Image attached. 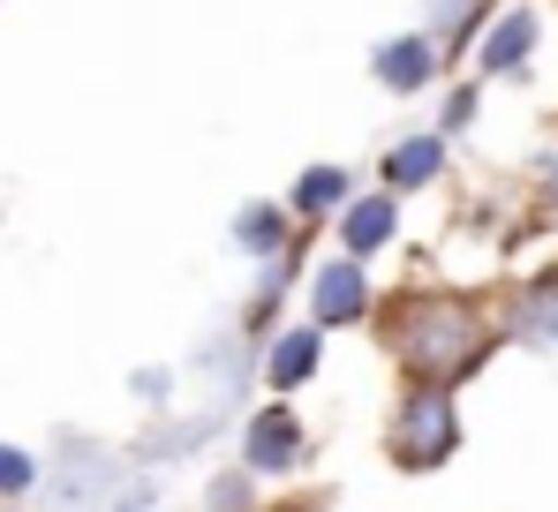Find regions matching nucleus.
<instances>
[{
  "instance_id": "f257e3e1",
  "label": "nucleus",
  "mask_w": 558,
  "mask_h": 512,
  "mask_svg": "<svg viewBox=\"0 0 558 512\" xmlns=\"http://www.w3.org/2000/svg\"><path fill=\"white\" fill-rule=\"evenodd\" d=\"M371 332L400 369V385H446V392H468L506 346L498 294H475V287H392Z\"/></svg>"
},
{
  "instance_id": "f03ea898",
  "label": "nucleus",
  "mask_w": 558,
  "mask_h": 512,
  "mask_svg": "<svg viewBox=\"0 0 558 512\" xmlns=\"http://www.w3.org/2000/svg\"><path fill=\"white\" fill-rule=\"evenodd\" d=\"M461 437H468L461 392H446V385H400L392 407H385V423H377V452H385L392 475H438V467H453Z\"/></svg>"
},
{
  "instance_id": "7ed1b4c3",
  "label": "nucleus",
  "mask_w": 558,
  "mask_h": 512,
  "mask_svg": "<svg viewBox=\"0 0 558 512\" xmlns=\"http://www.w3.org/2000/svg\"><path fill=\"white\" fill-rule=\"evenodd\" d=\"M310 452H317V437H310V423H302L294 400H257V407H242V423H234V460H242L257 483L302 475Z\"/></svg>"
},
{
  "instance_id": "20e7f679",
  "label": "nucleus",
  "mask_w": 558,
  "mask_h": 512,
  "mask_svg": "<svg viewBox=\"0 0 558 512\" xmlns=\"http://www.w3.org/2000/svg\"><path fill=\"white\" fill-rule=\"evenodd\" d=\"M377 279L371 264H355V256L325 249L310 264V279H302V317L317 325V332H371L377 325Z\"/></svg>"
},
{
  "instance_id": "39448f33",
  "label": "nucleus",
  "mask_w": 558,
  "mask_h": 512,
  "mask_svg": "<svg viewBox=\"0 0 558 512\" xmlns=\"http://www.w3.org/2000/svg\"><path fill=\"white\" fill-rule=\"evenodd\" d=\"M536 46H544V8H536V0H506L498 23L475 38L468 76H483V84H521V76L536 69Z\"/></svg>"
},
{
  "instance_id": "423d86ee",
  "label": "nucleus",
  "mask_w": 558,
  "mask_h": 512,
  "mask_svg": "<svg viewBox=\"0 0 558 512\" xmlns=\"http://www.w3.org/2000/svg\"><path fill=\"white\" fill-rule=\"evenodd\" d=\"M325 346H332V332H317L310 317H287L272 340L257 346V385H265V400L310 392V385L325 377Z\"/></svg>"
},
{
  "instance_id": "0eeeda50",
  "label": "nucleus",
  "mask_w": 558,
  "mask_h": 512,
  "mask_svg": "<svg viewBox=\"0 0 558 512\" xmlns=\"http://www.w3.org/2000/svg\"><path fill=\"white\" fill-rule=\"evenodd\" d=\"M446 76H453V69H446V46H438L423 23L371 46V84L385 90V98H423V90H438Z\"/></svg>"
},
{
  "instance_id": "6e6552de",
  "label": "nucleus",
  "mask_w": 558,
  "mask_h": 512,
  "mask_svg": "<svg viewBox=\"0 0 558 512\" xmlns=\"http://www.w3.org/2000/svg\"><path fill=\"white\" fill-rule=\"evenodd\" d=\"M498 325H506V346H536L551 354L558 346V256L521 271L513 287H498Z\"/></svg>"
},
{
  "instance_id": "1a4fd4ad",
  "label": "nucleus",
  "mask_w": 558,
  "mask_h": 512,
  "mask_svg": "<svg viewBox=\"0 0 558 512\" xmlns=\"http://www.w3.org/2000/svg\"><path fill=\"white\" fill-rule=\"evenodd\" d=\"M453 167V144L438 136V129H408V136H392L385 151H377V188H392L400 204L408 196H430L438 181Z\"/></svg>"
},
{
  "instance_id": "9d476101",
  "label": "nucleus",
  "mask_w": 558,
  "mask_h": 512,
  "mask_svg": "<svg viewBox=\"0 0 558 512\" xmlns=\"http://www.w3.org/2000/svg\"><path fill=\"white\" fill-rule=\"evenodd\" d=\"M400 211H408V204H400L392 188H377V181H371V188L332 219V249L355 256V264H377L385 249H400Z\"/></svg>"
},
{
  "instance_id": "9b49d317",
  "label": "nucleus",
  "mask_w": 558,
  "mask_h": 512,
  "mask_svg": "<svg viewBox=\"0 0 558 512\" xmlns=\"http://www.w3.org/2000/svg\"><path fill=\"white\" fill-rule=\"evenodd\" d=\"M355 196H363V181H355V167H340V159H310V167L287 181V211H294L310 234H332V219H340Z\"/></svg>"
},
{
  "instance_id": "f8f14e48",
  "label": "nucleus",
  "mask_w": 558,
  "mask_h": 512,
  "mask_svg": "<svg viewBox=\"0 0 558 512\" xmlns=\"http://www.w3.org/2000/svg\"><path fill=\"white\" fill-rule=\"evenodd\" d=\"M227 242H234V256H250V264L265 271V264H279V256L302 242V219L287 211V196H250V204L227 219Z\"/></svg>"
},
{
  "instance_id": "ddd939ff",
  "label": "nucleus",
  "mask_w": 558,
  "mask_h": 512,
  "mask_svg": "<svg viewBox=\"0 0 558 512\" xmlns=\"http://www.w3.org/2000/svg\"><path fill=\"white\" fill-rule=\"evenodd\" d=\"M227 423H234L227 407H211V415H167V429H151V437H136V452H129V460L159 475L167 460H182V452H204V444H211V437H219Z\"/></svg>"
},
{
  "instance_id": "4468645a",
  "label": "nucleus",
  "mask_w": 558,
  "mask_h": 512,
  "mask_svg": "<svg viewBox=\"0 0 558 512\" xmlns=\"http://www.w3.org/2000/svg\"><path fill=\"white\" fill-rule=\"evenodd\" d=\"M475 121H483V76H446V84H438V113H430V129H438L446 144H461Z\"/></svg>"
},
{
  "instance_id": "2eb2a0df",
  "label": "nucleus",
  "mask_w": 558,
  "mask_h": 512,
  "mask_svg": "<svg viewBox=\"0 0 558 512\" xmlns=\"http://www.w3.org/2000/svg\"><path fill=\"white\" fill-rule=\"evenodd\" d=\"M38 490H46V460H38L31 444L0 437V505H23V498H38Z\"/></svg>"
},
{
  "instance_id": "dca6fc26",
  "label": "nucleus",
  "mask_w": 558,
  "mask_h": 512,
  "mask_svg": "<svg viewBox=\"0 0 558 512\" xmlns=\"http://www.w3.org/2000/svg\"><path fill=\"white\" fill-rule=\"evenodd\" d=\"M204 512H265V483L234 460V467H219V475L204 483Z\"/></svg>"
},
{
  "instance_id": "f3484780",
  "label": "nucleus",
  "mask_w": 558,
  "mask_h": 512,
  "mask_svg": "<svg viewBox=\"0 0 558 512\" xmlns=\"http://www.w3.org/2000/svg\"><path fill=\"white\" fill-rule=\"evenodd\" d=\"M174 385H182V369H174V362L129 369V400H136V407H167V400H174Z\"/></svg>"
},
{
  "instance_id": "a211bd4d",
  "label": "nucleus",
  "mask_w": 558,
  "mask_h": 512,
  "mask_svg": "<svg viewBox=\"0 0 558 512\" xmlns=\"http://www.w3.org/2000/svg\"><path fill=\"white\" fill-rule=\"evenodd\" d=\"M159 505H167V483H159L151 467H144V475H129V483L106 498V512H159Z\"/></svg>"
},
{
  "instance_id": "6ab92c4d",
  "label": "nucleus",
  "mask_w": 558,
  "mask_h": 512,
  "mask_svg": "<svg viewBox=\"0 0 558 512\" xmlns=\"http://www.w3.org/2000/svg\"><path fill=\"white\" fill-rule=\"evenodd\" d=\"M461 8H468V0H423V31H430V38H446Z\"/></svg>"
},
{
  "instance_id": "aec40b11",
  "label": "nucleus",
  "mask_w": 558,
  "mask_h": 512,
  "mask_svg": "<svg viewBox=\"0 0 558 512\" xmlns=\"http://www.w3.org/2000/svg\"><path fill=\"white\" fill-rule=\"evenodd\" d=\"M536 188H544V204L558 211V151H544V159H536Z\"/></svg>"
},
{
  "instance_id": "412c9836",
  "label": "nucleus",
  "mask_w": 558,
  "mask_h": 512,
  "mask_svg": "<svg viewBox=\"0 0 558 512\" xmlns=\"http://www.w3.org/2000/svg\"><path fill=\"white\" fill-rule=\"evenodd\" d=\"M0 512H23V505H0Z\"/></svg>"
}]
</instances>
